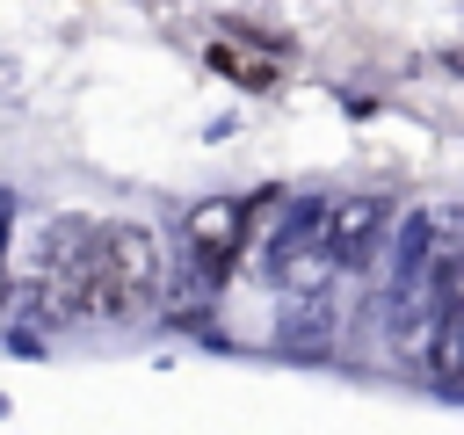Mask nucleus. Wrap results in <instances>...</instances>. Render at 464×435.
I'll return each mask as SVG.
<instances>
[{"instance_id":"nucleus-1","label":"nucleus","mask_w":464,"mask_h":435,"mask_svg":"<svg viewBox=\"0 0 464 435\" xmlns=\"http://www.w3.org/2000/svg\"><path fill=\"white\" fill-rule=\"evenodd\" d=\"M167 297V254L152 239V225L116 218L87 232V312L102 319H145Z\"/></svg>"},{"instance_id":"nucleus-2","label":"nucleus","mask_w":464,"mask_h":435,"mask_svg":"<svg viewBox=\"0 0 464 435\" xmlns=\"http://www.w3.org/2000/svg\"><path fill=\"white\" fill-rule=\"evenodd\" d=\"M87 218H65V225H51V239H44V268H36V297H44V312L51 319H80L87 312Z\"/></svg>"},{"instance_id":"nucleus-3","label":"nucleus","mask_w":464,"mask_h":435,"mask_svg":"<svg viewBox=\"0 0 464 435\" xmlns=\"http://www.w3.org/2000/svg\"><path fill=\"white\" fill-rule=\"evenodd\" d=\"M384 225H392V203L384 196H334V203H319L312 210V239H319V254L341 268V261H362L377 239H384Z\"/></svg>"},{"instance_id":"nucleus-4","label":"nucleus","mask_w":464,"mask_h":435,"mask_svg":"<svg viewBox=\"0 0 464 435\" xmlns=\"http://www.w3.org/2000/svg\"><path fill=\"white\" fill-rule=\"evenodd\" d=\"M239 232H246V210H239L232 196H203V203H188V218H181V246H188V261H196L203 276H225V268L239 261Z\"/></svg>"},{"instance_id":"nucleus-5","label":"nucleus","mask_w":464,"mask_h":435,"mask_svg":"<svg viewBox=\"0 0 464 435\" xmlns=\"http://www.w3.org/2000/svg\"><path fill=\"white\" fill-rule=\"evenodd\" d=\"M210 65H218L225 80H239V87H276V72H283L276 51H254V44H239V36L210 44Z\"/></svg>"}]
</instances>
